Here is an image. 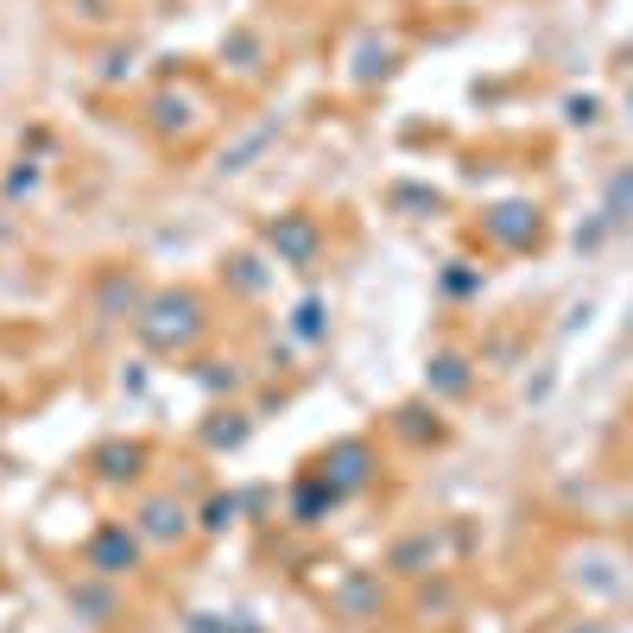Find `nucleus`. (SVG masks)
<instances>
[{
	"label": "nucleus",
	"instance_id": "nucleus-7",
	"mask_svg": "<svg viewBox=\"0 0 633 633\" xmlns=\"http://www.w3.org/2000/svg\"><path fill=\"white\" fill-rule=\"evenodd\" d=\"M494 235L501 241H525V210L513 203V210H494Z\"/></svg>",
	"mask_w": 633,
	"mask_h": 633
},
{
	"label": "nucleus",
	"instance_id": "nucleus-1",
	"mask_svg": "<svg viewBox=\"0 0 633 633\" xmlns=\"http://www.w3.org/2000/svg\"><path fill=\"white\" fill-rule=\"evenodd\" d=\"M197 329H203V305L191 292H165V298L140 317V336H146L153 349H184Z\"/></svg>",
	"mask_w": 633,
	"mask_h": 633
},
{
	"label": "nucleus",
	"instance_id": "nucleus-3",
	"mask_svg": "<svg viewBox=\"0 0 633 633\" xmlns=\"http://www.w3.org/2000/svg\"><path fill=\"white\" fill-rule=\"evenodd\" d=\"M317 241L324 235H317V222L310 216H279L273 222V247H279L285 266H310L317 261Z\"/></svg>",
	"mask_w": 633,
	"mask_h": 633
},
{
	"label": "nucleus",
	"instance_id": "nucleus-9",
	"mask_svg": "<svg viewBox=\"0 0 633 633\" xmlns=\"http://www.w3.org/2000/svg\"><path fill=\"white\" fill-rule=\"evenodd\" d=\"M228 520H235V501H210V520L203 525H228Z\"/></svg>",
	"mask_w": 633,
	"mask_h": 633
},
{
	"label": "nucleus",
	"instance_id": "nucleus-2",
	"mask_svg": "<svg viewBox=\"0 0 633 633\" xmlns=\"http://www.w3.org/2000/svg\"><path fill=\"white\" fill-rule=\"evenodd\" d=\"M133 558H140V539H133L127 525H102L89 539V570L95 576H121V570H133Z\"/></svg>",
	"mask_w": 633,
	"mask_h": 633
},
{
	"label": "nucleus",
	"instance_id": "nucleus-8",
	"mask_svg": "<svg viewBox=\"0 0 633 633\" xmlns=\"http://www.w3.org/2000/svg\"><path fill=\"white\" fill-rule=\"evenodd\" d=\"M76 609H89V614H114V595H109V590H76Z\"/></svg>",
	"mask_w": 633,
	"mask_h": 633
},
{
	"label": "nucleus",
	"instance_id": "nucleus-4",
	"mask_svg": "<svg viewBox=\"0 0 633 633\" xmlns=\"http://www.w3.org/2000/svg\"><path fill=\"white\" fill-rule=\"evenodd\" d=\"M140 532H146V539H177V532H184V507L177 501H146L140 507Z\"/></svg>",
	"mask_w": 633,
	"mask_h": 633
},
{
	"label": "nucleus",
	"instance_id": "nucleus-6",
	"mask_svg": "<svg viewBox=\"0 0 633 633\" xmlns=\"http://www.w3.org/2000/svg\"><path fill=\"white\" fill-rule=\"evenodd\" d=\"M102 476L109 481H121V476H140V443H109V450H102Z\"/></svg>",
	"mask_w": 633,
	"mask_h": 633
},
{
	"label": "nucleus",
	"instance_id": "nucleus-5",
	"mask_svg": "<svg viewBox=\"0 0 633 633\" xmlns=\"http://www.w3.org/2000/svg\"><path fill=\"white\" fill-rule=\"evenodd\" d=\"M329 469H336V494H343V488H355V481L368 476V450H361V443H343V450L329 457Z\"/></svg>",
	"mask_w": 633,
	"mask_h": 633
}]
</instances>
